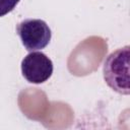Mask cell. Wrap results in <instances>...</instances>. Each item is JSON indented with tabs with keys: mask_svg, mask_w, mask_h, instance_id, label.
I'll return each instance as SVG.
<instances>
[{
	"mask_svg": "<svg viewBox=\"0 0 130 130\" xmlns=\"http://www.w3.org/2000/svg\"><path fill=\"white\" fill-rule=\"evenodd\" d=\"M103 74L106 83L121 94H129V46L111 53L105 60Z\"/></svg>",
	"mask_w": 130,
	"mask_h": 130,
	"instance_id": "cell-1",
	"label": "cell"
},
{
	"mask_svg": "<svg viewBox=\"0 0 130 130\" xmlns=\"http://www.w3.org/2000/svg\"><path fill=\"white\" fill-rule=\"evenodd\" d=\"M16 31L22 45L29 52L46 48L52 38L51 28L47 22L37 18H26L20 21Z\"/></svg>",
	"mask_w": 130,
	"mask_h": 130,
	"instance_id": "cell-2",
	"label": "cell"
},
{
	"mask_svg": "<svg viewBox=\"0 0 130 130\" xmlns=\"http://www.w3.org/2000/svg\"><path fill=\"white\" fill-rule=\"evenodd\" d=\"M21 72L28 82L44 83L52 76L53 62L46 54L32 51L22 59Z\"/></svg>",
	"mask_w": 130,
	"mask_h": 130,
	"instance_id": "cell-3",
	"label": "cell"
},
{
	"mask_svg": "<svg viewBox=\"0 0 130 130\" xmlns=\"http://www.w3.org/2000/svg\"><path fill=\"white\" fill-rule=\"evenodd\" d=\"M20 0H0V17L11 12Z\"/></svg>",
	"mask_w": 130,
	"mask_h": 130,
	"instance_id": "cell-4",
	"label": "cell"
}]
</instances>
